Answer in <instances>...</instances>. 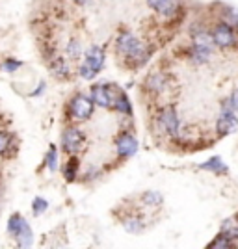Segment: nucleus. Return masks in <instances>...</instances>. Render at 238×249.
I'll list each match as a JSON object with an SVG mask.
<instances>
[{"mask_svg": "<svg viewBox=\"0 0 238 249\" xmlns=\"http://www.w3.org/2000/svg\"><path fill=\"white\" fill-rule=\"evenodd\" d=\"M115 52L117 56H121L125 63L128 67H142L149 56H151V49L142 43L136 37L132 32H119L115 37Z\"/></svg>", "mask_w": 238, "mask_h": 249, "instance_id": "nucleus-1", "label": "nucleus"}, {"mask_svg": "<svg viewBox=\"0 0 238 249\" xmlns=\"http://www.w3.org/2000/svg\"><path fill=\"white\" fill-rule=\"evenodd\" d=\"M104 63H106V52L103 47H97V45L90 47L84 52V62L78 67V73L84 80H93L104 69Z\"/></svg>", "mask_w": 238, "mask_h": 249, "instance_id": "nucleus-2", "label": "nucleus"}, {"mask_svg": "<svg viewBox=\"0 0 238 249\" xmlns=\"http://www.w3.org/2000/svg\"><path fill=\"white\" fill-rule=\"evenodd\" d=\"M8 234L15 240L17 248H30L34 242V232L28 221L21 214H11L8 219Z\"/></svg>", "mask_w": 238, "mask_h": 249, "instance_id": "nucleus-3", "label": "nucleus"}, {"mask_svg": "<svg viewBox=\"0 0 238 249\" xmlns=\"http://www.w3.org/2000/svg\"><path fill=\"white\" fill-rule=\"evenodd\" d=\"M95 106L97 104L93 103L92 95L88 97L84 93H74L71 97L69 104H67V115L74 121H88L93 115Z\"/></svg>", "mask_w": 238, "mask_h": 249, "instance_id": "nucleus-4", "label": "nucleus"}, {"mask_svg": "<svg viewBox=\"0 0 238 249\" xmlns=\"http://www.w3.org/2000/svg\"><path fill=\"white\" fill-rule=\"evenodd\" d=\"M84 143H86V134L78 126H65L62 132V151L67 155H76L82 151Z\"/></svg>", "mask_w": 238, "mask_h": 249, "instance_id": "nucleus-5", "label": "nucleus"}, {"mask_svg": "<svg viewBox=\"0 0 238 249\" xmlns=\"http://www.w3.org/2000/svg\"><path fill=\"white\" fill-rule=\"evenodd\" d=\"M115 151H117V156L121 160H127V158H132V156L138 153V140L132 132L128 130H121L119 134L115 136Z\"/></svg>", "mask_w": 238, "mask_h": 249, "instance_id": "nucleus-6", "label": "nucleus"}, {"mask_svg": "<svg viewBox=\"0 0 238 249\" xmlns=\"http://www.w3.org/2000/svg\"><path fill=\"white\" fill-rule=\"evenodd\" d=\"M212 37L214 43L220 49H231V47H237V34H235V26H231L227 22H218L216 26L212 28Z\"/></svg>", "mask_w": 238, "mask_h": 249, "instance_id": "nucleus-7", "label": "nucleus"}, {"mask_svg": "<svg viewBox=\"0 0 238 249\" xmlns=\"http://www.w3.org/2000/svg\"><path fill=\"white\" fill-rule=\"evenodd\" d=\"M158 123L162 126V130L169 134L171 138L179 136V130H181V119H179V114L173 106H166L160 110L158 114Z\"/></svg>", "mask_w": 238, "mask_h": 249, "instance_id": "nucleus-8", "label": "nucleus"}, {"mask_svg": "<svg viewBox=\"0 0 238 249\" xmlns=\"http://www.w3.org/2000/svg\"><path fill=\"white\" fill-rule=\"evenodd\" d=\"M114 91L115 86H112V84H95L93 88L90 89V95H92L93 103L99 108H112V104H114Z\"/></svg>", "mask_w": 238, "mask_h": 249, "instance_id": "nucleus-9", "label": "nucleus"}, {"mask_svg": "<svg viewBox=\"0 0 238 249\" xmlns=\"http://www.w3.org/2000/svg\"><path fill=\"white\" fill-rule=\"evenodd\" d=\"M237 128H238L237 112H233V110H221L220 117L216 119V134L220 138H223V136H229L231 132H235Z\"/></svg>", "mask_w": 238, "mask_h": 249, "instance_id": "nucleus-10", "label": "nucleus"}, {"mask_svg": "<svg viewBox=\"0 0 238 249\" xmlns=\"http://www.w3.org/2000/svg\"><path fill=\"white\" fill-rule=\"evenodd\" d=\"M147 4L151 10H155L162 17H175L177 11L181 10L179 0H147Z\"/></svg>", "mask_w": 238, "mask_h": 249, "instance_id": "nucleus-11", "label": "nucleus"}, {"mask_svg": "<svg viewBox=\"0 0 238 249\" xmlns=\"http://www.w3.org/2000/svg\"><path fill=\"white\" fill-rule=\"evenodd\" d=\"M192 41L194 45H199V47H207V49H214V37H212V32H208L207 28H199V26H192Z\"/></svg>", "mask_w": 238, "mask_h": 249, "instance_id": "nucleus-12", "label": "nucleus"}, {"mask_svg": "<svg viewBox=\"0 0 238 249\" xmlns=\"http://www.w3.org/2000/svg\"><path fill=\"white\" fill-rule=\"evenodd\" d=\"M112 108H114L115 112H119V114L123 115H132V104H130V99L127 97L123 89H119V88H115L114 91V104H112Z\"/></svg>", "mask_w": 238, "mask_h": 249, "instance_id": "nucleus-13", "label": "nucleus"}, {"mask_svg": "<svg viewBox=\"0 0 238 249\" xmlns=\"http://www.w3.org/2000/svg\"><path fill=\"white\" fill-rule=\"evenodd\" d=\"M78 173H80V158L76 155H69V160L67 164L62 167V175L67 182H74L78 178Z\"/></svg>", "mask_w": 238, "mask_h": 249, "instance_id": "nucleus-14", "label": "nucleus"}, {"mask_svg": "<svg viewBox=\"0 0 238 249\" xmlns=\"http://www.w3.org/2000/svg\"><path fill=\"white\" fill-rule=\"evenodd\" d=\"M210 54H212V49L199 47V45H194V43H192V47H190V51H188V58L196 63H205V62H208Z\"/></svg>", "mask_w": 238, "mask_h": 249, "instance_id": "nucleus-15", "label": "nucleus"}, {"mask_svg": "<svg viewBox=\"0 0 238 249\" xmlns=\"http://www.w3.org/2000/svg\"><path fill=\"white\" fill-rule=\"evenodd\" d=\"M43 164L47 166L49 171H56L58 166H60V153H58V147L54 143L49 145V151L45 153V158H43Z\"/></svg>", "mask_w": 238, "mask_h": 249, "instance_id": "nucleus-16", "label": "nucleus"}, {"mask_svg": "<svg viewBox=\"0 0 238 249\" xmlns=\"http://www.w3.org/2000/svg\"><path fill=\"white\" fill-rule=\"evenodd\" d=\"M220 232L227 234L229 238L238 240V214H235V216H231V218H227V219H223Z\"/></svg>", "mask_w": 238, "mask_h": 249, "instance_id": "nucleus-17", "label": "nucleus"}, {"mask_svg": "<svg viewBox=\"0 0 238 249\" xmlns=\"http://www.w3.org/2000/svg\"><path fill=\"white\" fill-rule=\"evenodd\" d=\"M201 169H207V171H212V173H227V166L223 164V160L220 158V156H212L210 160H207V162H203L201 164Z\"/></svg>", "mask_w": 238, "mask_h": 249, "instance_id": "nucleus-18", "label": "nucleus"}, {"mask_svg": "<svg viewBox=\"0 0 238 249\" xmlns=\"http://www.w3.org/2000/svg\"><path fill=\"white\" fill-rule=\"evenodd\" d=\"M123 227H125V231L130 232V234H140L145 229V223L142 221V218H138V216H128V218L123 219Z\"/></svg>", "mask_w": 238, "mask_h": 249, "instance_id": "nucleus-19", "label": "nucleus"}, {"mask_svg": "<svg viewBox=\"0 0 238 249\" xmlns=\"http://www.w3.org/2000/svg\"><path fill=\"white\" fill-rule=\"evenodd\" d=\"M231 248H237V244H235V240L229 238L227 234H223V232H220L216 238L208 244V249H231Z\"/></svg>", "mask_w": 238, "mask_h": 249, "instance_id": "nucleus-20", "label": "nucleus"}, {"mask_svg": "<svg viewBox=\"0 0 238 249\" xmlns=\"http://www.w3.org/2000/svg\"><path fill=\"white\" fill-rule=\"evenodd\" d=\"M51 71L56 78H65L69 74V65L63 58H56L51 62Z\"/></svg>", "mask_w": 238, "mask_h": 249, "instance_id": "nucleus-21", "label": "nucleus"}, {"mask_svg": "<svg viewBox=\"0 0 238 249\" xmlns=\"http://www.w3.org/2000/svg\"><path fill=\"white\" fill-rule=\"evenodd\" d=\"M15 136L8 132V130H0V156H6V153L11 149V143H13Z\"/></svg>", "mask_w": 238, "mask_h": 249, "instance_id": "nucleus-22", "label": "nucleus"}, {"mask_svg": "<svg viewBox=\"0 0 238 249\" xmlns=\"http://www.w3.org/2000/svg\"><path fill=\"white\" fill-rule=\"evenodd\" d=\"M142 201H144V205H147V207H160L164 203V197L158 192H145L144 196H142Z\"/></svg>", "mask_w": 238, "mask_h": 249, "instance_id": "nucleus-23", "label": "nucleus"}, {"mask_svg": "<svg viewBox=\"0 0 238 249\" xmlns=\"http://www.w3.org/2000/svg\"><path fill=\"white\" fill-rule=\"evenodd\" d=\"M147 86H149V89L151 91H162L164 89V86H166V78L162 76V74H151L149 76V80H147Z\"/></svg>", "mask_w": 238, "mask_h": 249, "instance_id": "nucleus-24", "label": "nucleus"}, {"mask_svg": "<svg viewBox=\"0 0 238 249\" xmlns=\"http://www.w3.org/2000/svg\"><path fill=\"white\" fill-rule=\"evenodd\" d=\"M22 67V62L21 60H15V58H8V60H4V62L0 63V71L2 73H15V71H19Z\"/></svg>", "mask_w": 238, "mask_h": 249, "instance_id": "nucleus-25", "label": "nucleus"}, {"mask_svg": "<svg viewBox=\"0 0 238 249\" xmlns=\"http://www.w3.org/2000/svg\"><path fill=\"white\" fill-rule=\"evenodd\" d=\"M49 210V201L43 197H34L32 201V214L34 216H41Z\"/></svg>", "mask_w": 238, "mask_h": 249, "instance_id": "nucleus-26", "label": "nucleus"}, {"mask_svg": "<svg viewBox=\"0 0 238 249\" xmlns=\"http://www.w3.org/2000/svg\"><path fill=\"white\" fill-rule=\"evenodd\" d=\"M67 54L71 60H78L82 56V47H80V41L78 39H71L67 43Z\"/></svg>", "mask_w": 238, "mask_h": 249, "instance_id": "nucleus-27", "label": "nucleus"}, {"mask_svg": "<svg viewBox=\"0 0 238 249\" xmlns=\"http://www.w3.org/2000/svg\"><path fill=\"white\" fill-rule=\"evenodd\" d=\"M221 110H233V112H238V91H235V93H231L223 101V104H221Z\"/></svg>", "mask_w": 238, "mask_h": 249, "instance_id": "nucleus-28", "label": "nucleus"}, {"mask_svg": "<svg viewBox=\"0 0 238 249\" xmlns=\"http://www.w3.org/2000/svg\"><path fill=\"white\" fill-rule=\"evenodd\" d=\"M45 88H47V84H45V82H39V86H37V89H36V91H34V93H32L30 97H37V95H41Z\"/></svg>", "mask_w": 238, "mask_h": 249, "instance_id": "nucleus-29", "label": "nucleus"}]
</instances>
